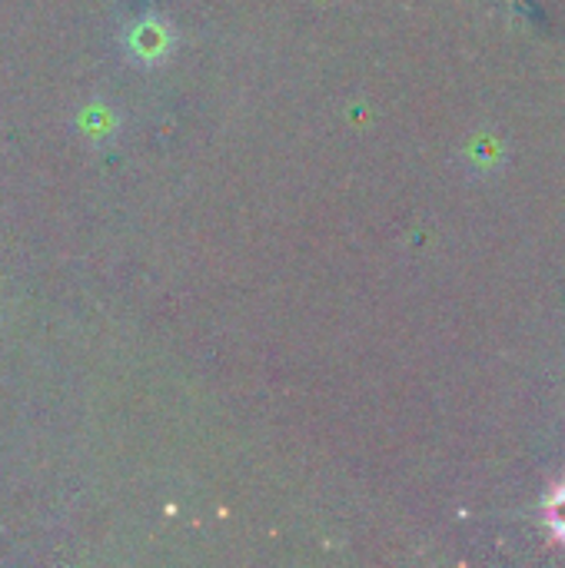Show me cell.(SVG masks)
Instances as JSON below:
<instances>
[{"mask_svg":"<svg viewBox=\"0 0 565 568\" xmlns=\"http://www.w3.org/2000/svg\"><path fill=\"white\" fill-rule=\"evenodd\" d=\"M549 523H553L556 536H563L565 539V489H559V493L553 496V503H549Z\"/></svg>","mask_w":565,"mask_h":568,"instance_id":"obj_1","label":"cell"}]
</instances>
